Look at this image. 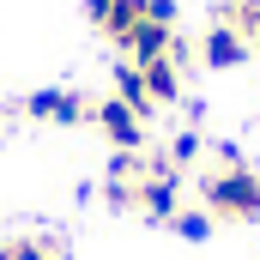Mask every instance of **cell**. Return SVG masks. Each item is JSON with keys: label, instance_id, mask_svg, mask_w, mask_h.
I'll return each instance as SVG.
<instances>
[{"label": "cell", "instance_id": "obj_9", "mask_svg": "<svg viewBox=\"0 0 260 260\" xmlns=\"http://www.w3.org/2000/svg\"><path fill=\"white\" fill-rule=\"evenodd\" d=\"M170 43H176V30L145 18V24H133V37L121 43V49H127V61H157V55H170Z\"/></svg>", "mask_w": 260, "mask_h": 260}, {"label": "cell", "instance_id": "obj_12", "mask_svg": "<svg viewBox=\"0 0 260 260\" xmlns=\"http://www.w3.org/2000/svg\"><path fill=\"white\" fill-rule=\"evenodd\" d=\"M145 18H151V24H170V30H176V0H145Z\"/></svg>", "mask_w": 260, "mask_h": 260}, {"label": "cell", "instance_id": "obj_1", "mask_svg": "<svg viewBox=\"0 0 260 260\" xmlns=\"http://www.w3.org/2000/svg\"><path fill=\"white\" fill-rule=\"evenodd\" d=\"M200 206L218 224H260V170L254 164H212L200 176Z\"/></svg>", "mask_w": 260, "mask_h": 260}, {"label": "cell", "instance_id": "obj_11", "mask_svg": "<svg viewBox=\"0 0 260 260\" xmlns=\"http://www.w3.org/2000/svg\"><path fill=\"white\" fill-rule=\"evenodd\" d=\"M200 151H206V139H200V133L188 127V133H176V139H170V151H164V157H170V164H176V170L188 176V164H194Z\"/></svg>", "mask_w": 260, "mask_h": 260}, {"label": "cell", "instance_id": "obj_8", "mask_svg": "<svg viewBox=\"0 0 260 260\" xmlns=\"http://www.w3.org/2000/svg\"><path fill=\"white\" fill-rule=\"evenodd\" d=\"M115 97L127 103L139 121H151V115H157V103H151V91H145V73H139L133 61H121V67H115Z\"/></svg>", "mask_w": 260, "mask_h": 260}, {"label": "cell", "instance_id": "obj_7", "mask_svg": "<svg viewBox=\"0 0 260 260\" xmlns=\"http://www.w3.org/2000/svg\"><path fill=\"white\" fill-rule=\"evenodd\" d=\"M145 73V91H151V103H176L182 97V67L170 61V55H157V61H133Z\"/></svg>", "mask_w": 260, "mask_h": 260}, {"label": "cell", "instance_id": "obj_4", "mask_svg": "<svg viewBox=\"0 0 260 260\" xmlns=\"http://www.w3.org/2000/svg\"><path fill=\"white\" fill-rule=\"evenodd\" d=\"M254 55V43L242 37V30H230V24H212L206 37H200V61L212 67V73H230V67H242Z\"/></svg>", "mask_w": 260, "mask_h": 260}, {"label": "cell", "instance_id": "obj_3", "mask_svg": "<svg viewBox=\"0 0 260 260\" xmlns=\"http://www.w3.org/2000/svg\"><path fill=\"white\" fill-rule=\"evenodd\" d=\"M24 115L30 121H49V127H79V121H91V103H85V91L49 85V91H30L24 97Z\"/></svg>", "mask_w": 260, "mask_h": 260}, {"label": "cell", "instance_id": "obj_5", "mask_svg": "<svg viewBox=\"0 0 260 260\" xmlns=\"http://www.w3.org/2000/svg\"><path fill=\"white\" fill-rule=\"evenodd\" d=\"M85 12L109 43H127L133 24H145V0H85Z\"/></svg>", "mask_w": 260, "mask_h": 260}, {"label": "cell", "instance_id": "obj_6", "mask_svg": "<svg viewBox=\"0 0 260 260\" xmlns=\"http://www.w3.org/2000/svg\"><path fill=\"white\" fill-rule=\"evenodd\" d=\"M61 236H49V230H18V236H6L0 242V260H61Z\"/></svg>", "mask_w": 260, "mask_h": 260}, {"label": "cell", "instance_id": "obj_10", "mask_svg": "<svg viewBox=\"0 0 260 260\" xmlns=\"http://www.w3.org/2000/svg\"><path fill=\"white\" fill-rule=\"evenodd\" d=\"M170 230H176V236H188V242H206V236L218 230V218H212L206 206H176V218H170Z\"/></svg>", "mask_w": 260, "mask_h": 260}, {"label": "cell", "instance_id": "obj_2", "mask_svg": "<svg viewBox=\"0 0 260 260\" xmlns=\"http://www.w3.org/2000/svg\"><path fill=\"white\" fill-rule=\"evenodd\" d=\"M91 127L109 151H151V121H139L121 97H97L91 103Z\"/></svg>", "mask_w": 260, "mask_h": 260}]
</instances>
